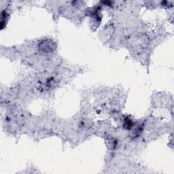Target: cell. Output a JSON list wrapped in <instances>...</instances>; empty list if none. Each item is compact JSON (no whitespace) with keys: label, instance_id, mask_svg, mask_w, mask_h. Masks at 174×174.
I'll return each instance as SVG.
<instances>
[{"label":"cell","instance_id":"cell-1","mask_svg":"<svg viewBox=\"0 0 174 174\" xmlns=\"http://www.w3.org/2000/svg\"><path fill=\"white\" fill-rule=\"evenodd\" d=\"M40 50L42 51H44V52H50L54 50L53 48V43L48 42V41L44 42L40 44Z\"/></svg>","mask_w":174,"mask_h":174}]
</instances>
